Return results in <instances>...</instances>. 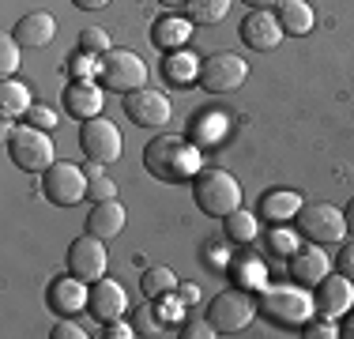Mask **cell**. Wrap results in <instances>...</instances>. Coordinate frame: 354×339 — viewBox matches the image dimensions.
Segmentation results:
<instances>
[{
    "instance_id": "1",
    "label": "cell",
    "mask_w": 354,
    "mask_h": 339,
    "mask_svg": "<svg viewBox=\"0 0 354 339\" xmlns=\"http://www.w3.org/2000/svg\"><path fill=\"white\" fill-rule=\"evenodd\" d=\"M143 170L162 185H177L189 181L200 174V147H192L189 140L174 132H162L143 147Z\"/></svg>"
},
{
    "instance_id": "2",
    "label": "cell",
    "mask_w": 354,
    "mask_h": 339,
    "mask_svg": "<svg viewBox=\"0 0 354 339\" xmlns=\"http://www.w3.org/2000/svg\"><path fill=\"white\" fill-rule=\"evenodd\" d=\"M192 200H196V208L204 211V215L226 219L230 211L241 208V185H238V177L226 174V170H200V174L192 177Z\"/></svg>"
},
{
    "instance_id": "3",
    "label": "cell",
    "mask_w": 354,
    "mask_h": 339,
    "mask_svg": "<svg viewBox=\"0 0 354 339\" xmlns=\"http://www.w3.org/2000/svg\"><path fill=\"white\" fill-rule=\"evenodd\" d=\"M4 140H8V158H12L19 170H27V174H41L46 166H53V140H49L46 129H35V125H19V129H12V125H4Z\"/></svg>"
},
{
    "instance_id": "4",
    "label": "cell",
    "mask_w": 354,
    "mask_h": 339,
    "mask_svg": "<svg viewBox=\"0 0 354 339\" xmlns=\"http://www.w3.org/2000/svg\"><path fill=\"white\" fill-rule=\"evenodd\" d=\"M257 317V298L241 286H226L223 294H215V302L207 305V320L218 336H234V332H245Z\"/></svg>"
},
{
    "instance_id": "5",
    "label": "cell",
    "mask_w": 354,
    "mask_h": 339,
    "mask_svg": "<svg viewBox=\"0 0 354 339\" xmlns=\"http://www.w3.org/2000/svg\"><path fill=\"white\" fill-rule=\"evenodd\" d=\"M87 185H91L87 170H80L75 163H64V158H57L53 166L41 170V192H46V200L53 208H75V203H83Z\"/></svg>"
},
{
    "instance_id": "6",
    "label": "cell",
    "mask_w": 354,
    "mask_h": 339,
    "mask_svg": "<svg viewBox=\"0 0 354 339\" xmlns=\"http://www.w3.org/2000/svg\"><path fill=\"white\" fill-rule=\"evenodd\" d=\"M98 80H102L106 91L129 95V91L147 87V64L132 49H109V53H102V61H98Z\"/></svg>"
},
{
    "instance_id": "7",
    "label": "cell",
    "mask_w": 354,
    "mask_h": 339,
    "mask_svg": "<svg viewBox=\"0 0 354 339\" xmlns=\"http://www.w3.org/2000/svg\"><path fill=\"white\" fill-rule=\"evenodd\" d=\"M245 75H249L245 57L223 49V53H212V57H204V61H200L196 83L207 91V95H234V91L245 83Z\"/></svg>"
},
{
    "instance_id": "8",
    "label": "cell",
    "mask_w": 354,
    "mask_h": 339,
    "mask_svg": "<svg viewBox=\"0 0 354 339\" xmlns=\"http://www.w3.org/2000/svg\"><path fill=\"white\" fill-rule=\"evenodd\" d=\"M294 226H298V234L306 237V241L313 245H339L343 237H347V219H343L339 208H332V203H313V208H301L298 215H294Z\"/></svg>"
},
{
    "instance_id": "9",
    "label": "cell",
    "mask_w": 354,
    "mask_h": 339,
    "mask_svg": "<svg viewBox=\"0 0 354 339\" xmlns=\"http://www.w3.org/2000/svg\"><path fill=\"white\" fill-rule=\"evenodd\" d=\"M80 147H83V155H87L91 163L109 166V163L121 158L124 140H121V129H117L113 121H106V117H91V121L80 125Z\"/></svg>"
},
{
    "instance_id": "10",
    "label": "cell",
    "mask_w": 354,
    "mask_h": 339,
    "mask_svg": "<svg viewBox=\"0 0 354 339\" xmlns=\"http://www.w3.org/2000/svg\"><path fill=\"white\" fill-rule=\"evenodd\" d=\"M109 268V253H106V241L95 234H83L68 245V271L83 283H98Z\"/></svg>"
},
{
    "instance_id": "11",
    "label": "cell",
    "mask_w": 354,
    "mask_h": 339,
    "mask_svg": "<svg viewBox=\"0 0 354 339\" xmlns=\"http://www.w3.org/2000/svg\"><path fill=\"white\" fill-rule=\"evenodd\" d=\"M124 113H129V121L140 125V129H162V125L170 121L174 106L162 91L140 87V91H129V95H124Z\"/></svg>"
},
{
    "instance_id": "12",
    "label": "cell",
    "mask_w": 354,
    "mask_h": 339,
    "mask_svg": "<svg viewBox=\"0 0 354 339\" xmlns=\"http://www.w3.org/2000/svg\"><path fill=\"white\" fill-rule=\"evenodd\" d=\"M313 309L320 313V317H347V313L354 309V279H347L343 271H328L324 279L313 286Z\"/></svg>"
},
{
    "instance_id": "13",
    "label": "cell",
    "mask_w": 354,
    "mask_h": 339,
    "mask_svg": "<svg viewBox=\"0 0 354 339\" xmlns=\"http://www.w3.org/2000/svg\"><path fill=\"white\" fill-rule=\"evenodd\" d=\"M283 38H286V30H283L279 15H272L268 8H249V15L241 19V42H245L249 49L268 53V49H275Z\"/></svg>"
},
{
    "instance_id": "14",
    "label": "cell",
    "mask_w": 354,
    "mask_h": 339,
    "mask_svg": "<svg viewBox=\"0 0 354 339\" xmlns=\"http://www.w3.org/2000/svg\"><path fill=\"white\" fill-rule=\"evenodd\" d=\"M328 271H332V257H328L324 245L306 241V245H298V249L290 253V275H294V283L317 286Z\"/></svg>"
},
{
    "instance_id": "15",
    "label": "cell",
    "mask_w": 354,
    "mask_h": 339,
    "mask_svg": "<svg viewBox=\"0 0 354 339\" xmlns=\"http://www.w3.org/2000/svg\"><path fill=\"white\" fill-rule=\"evenodd\" d=\"M46 298H49V309H53L57 317H75V313H83V305L91 302V283H83V279H75L68 271V275L49 283Z\"/></svg>"
},
{
    "instance_id": "16",
    "label": "cell",
    "mask_w": 354,
    "mask_h": 339,
    "mask_svg": "<svg viewBox=\"0 0 354 339\" xmlns=\"http://www.w3.org/2000/svg\"><path fill=\"white\" fill-rule=\"evenodd\" d=\"M91 317L109 324V320L124 317V309H129V294H124L121 283H113V279H98V283H91V302H87Z\"/></svg>"
},
{
    "instance_id": "17",
    "label": "cell",
    "mask_w": 354,
    "mask_h": 339,
    "mask_svg": "<svg viewBox=\"0 0 354 339\" xmlns=\"http://www.w3.org/2000/svg\"><path fill=\"white\" fill-rule=\"evenodd\" d=\"M102 102H106V91L91 80H72L68 91H64V109H68L75 121L102 117Z\"/></svg>"
},
{
    "instance_id": "18",
    "label": "cell",
    "mask_w": 354,
    "mask_h": 339,
    "mask_svg": "<svg viewBox=\"0 0 354 339\" xmlns=\"http://www.w3.org/2000/svg\"><path fill=\"white\" fill-rule=\"evenodd\" d=\"M309 302H313L309 294L283 286V291H268L264 294V313H272L275 320H283V324H294V320H306V313L313 309Z\"/></svg>"
},
{
    "instance_id": "19",
    "label": "cell",
    "mask_w": 354,
    "mask_h": 339,
    "mask_svg": "<svg viewBox=\"0 0 354 339\" xmlns=\"http://www.w3.org/2000/svg\"><path fill=\"white\" fill-rule=\"evenodd\" d=\"M12 34L19 38L23 49H46L57 38V19L49 12H27V15H19Z\"/></svg>"
},
{
    "instance_id": "20",
    "label": "cell",
    "mask_w": 354,
    "mask_h": 339,
    "mask_svg": "<svg viewBox=\"0 0 354 339\" xmlns=\"http://www.w3.org/2000/svg\"><path fill=\"white\" fill-rule=\"evenodd\" d=\"M301 208H306V203H301V192H294V189H268L257 203V211L275 226L294 223V215H298Z\"/></svg>"
},
{
    "instance_id": "21",
    "label": "cell",
    "mask_w": 354,
    "mask_h": 339,
    "mask_svg": "<svg viewBox=\"0 0 354 339\" xmlns=\"http://www.w3.org/2000/svg\"><path fill=\"white\" fill-rule=\"evenodd\" d=\"M124 208L113 200H98L95 208H91V215H87V234H95V237H102V241H113L117 234L124 230Z\"/></svg>"
},
{
    "instance_id": "22",
    "label": "cell",
    "mask_w": 354,
    "mask_h": 339,
    "mask_svg": "<svg viewBox=\"0 0 354 339\" xmlns=\"http://www.w3.org/2000/svg\"><path fill=\"white\" fill-rule=\"evenodd\" d=\"M192 34V19H181V15L166 12L162 19H155V27H151V42H155L158 49H166V53H174V49H181L185 42H189Z\"/></svg>"
},
{
    "instance_id": "23",
    "label": "cell",
    "mask_w": 354,
    "mask_h": 339,
    "mask_svg": "<svg viewBox=\"0 0 354 339\" xmlns=\"http://www.w3.org/2000/svg\"><path fill=\"white\" fill-rule=\"evenodd\" d=\"M30 106H35V98H30L27 83H19V80H4V83H0V117H4V121L27 117Z\"/></svg>"
},
{
    "instance_id": "24",
    "label": "cell",
    "mask_w": 354,
    "mask_h": 339,
    "mask_svg": "<svg viewBox=\"0 0 354 339\" xmlns=\"http://www.w3.org/2000/svg\"><path fill=\"white\" fill-rule=\"evenodd\" d=\"M279 23H283L286 34L306 38V34L313 30L317 15H313V8H309V0H283V4H279Z\"/></svg>"
},
{
    "instance_id": "25",
    "label": "cell",
    "mask_w": 354,
    "mask_h": 339,
    "mask_svg": "<svg viewBox=\"0 0 354 339\" xmlns=\"http://www.w3.org/2000/svg\"><path fill=\"white\" fill-rule=\"evenodd\" d=\"M162 75L174 83V87H189V83L200 75V57L185 53V49H174V53H166V61H162Z\"/></svg>"
},
{
    "instance_id": "26",
    "label": "cell",
    "mask_w": 354,
    "mask_h": 339,
    "mask_svg": "<svg viewBox=\"0 0 354 339\" xmlns=\"http://www.w3.org/2000/svg\"><path fill=\"white\" fill-rule=\"evenodd\" d=\"M223 234H226V241L230 245H249V241H257V234H260V219L252 215V211H230V215L223 219Z\"/></svg>"
},
{
    "instance_id": "27",
    "label": "cell",
    "mask_w": 354,
    "mask_h": 339,
    "mask_svg": "<svg viewBox=\"0 0 354 339\" xmlns=\"http://www.w3.org/2000/svg\"><path fill=\"white\" fill-rule=\"evenodd\" d=\"M140 291H143V298H166V294H174L177 291V275L170 268H162V264H155V268H147V271H140Z\"/></svg>"
},
{
    "instance_id": "28",
    "label": "cell",
    "mask_w": 354,
    "mask_h": 339,
    "mask_svg": "<svg viewBox=\"0 0 354 339\" xmlns=\"http://www.w3.org/2000/svg\"><path fill=\"white\" fill-rule=\"evenodd\" d=\"M189 19L200 23V27H215V23L226 19V12H230V0H189Z\"/></svg>"
},
{
    "instance_id": "29",
    "label": "cell",
    "mask_w": 354,
    "mask_h": 339,
    "mask_svg": "<svg viewBox=\"0 0 354 339\" xmlns=\"http://www.w3.org/2000/svg\"><path fill=\"white\" fill-rule=\"evenodd\" d=\"M189 136L200 143V151H204V143H212V140L223 136V117L218 113H196L192 125H189Z\"/></svg>"
},
{
    "instance_id": "30",
    "label": "cell",
    "mask_w": 354,
    "mask_h": 339,
    "mask_svg": "<svg viewBox=\"0 0 354 339\" xmlns=\"http://www.w3.org/2000/svg\"><path fill=\"white\" fill-rule=\"evenodd\" d=\"M19 38L15 34H4L0 38V72H4V80H12V72L19 68Z\"/></svg>"
},
{
    "instance_id": "31",
    "label": "cell",
    "mask_w": 354,
    "mask_h": 339,
    "mask_svg": "<svg viewBox=\"0 0 354 339\" xmlns=\"http://www.w3.org/2000/svg\"><path fill=\"white\" fill-rule=\"evenodd\" d=\"M80 49H83V53H95V57L109 53V34H106L102 27H91V30H83V34H80Z\"/></svg>"
},
{
    "instance_id": "32",
    "label": "cell",
    "mask_w": 354,
    "mask_h": 339,
    "mask_svg": "<svg viewBox=\"0 0 354 339\" xmlns=\"http://www.w3.org/2000/svg\"><path fill=\"white\" fill-rule=\"evenodd\" d=\"M27 125H35V129H46V132H53L57 125H61V117H57L49 106H41V102H35V106L27 109Z\"/></svg>"
},
{
    "instance_id": "33",
    "label": "cell",
    "mask_w": 354,
    "mask_h": 339,
    "mask_svg": "<svg viewBox=\"0 0 354 339\" xmlns=\"http://www.w3.org/2000/svg\"><path fill=\"white\" fill-rule=\"evenodd\" d=\"M218 332L212 328V320L207 317H189L181 324V339H215Z\"/></svg>"
},
{
    "instance_id": "34",
    "label": "cell",
    "mask_w": 354,
    "mask_h": 339,
    "mask_svg": "<svg viewBox=\"0 0 354 339\" xmlns=\"http://www.w3.org/2000/svg\"><path fill=\"white\" fill-rule=\"evenodd\" d=\"M87 196L91 200H113L117 196V181H109V177H102V174H98V177H91V185H87Z\"/></svg>"
},
{
    "instance_id": "35",
    "label": "cell",
    "mask_w": 354,
    "mask_h": 339,
    "mask_svg": "<svg viewBox=\"0 0 354 339\" xmlns=\"http://www.w3.org/2000/svg\"><path fill=\"white\" fill-rule=\"evenodd\" d=\"M301 336H306V339H335V336H339V328L332 324V317H320V320H309Z\"/></svg>"
},
{
    "instance_id": "36",
    "label": "cell",
    "mask_w": 354,
    "mask_h": 339,
    "mask_svg": "<svg viewBox=\"0 0 354 339\" xmlns=\"http://www.w3.org/2000/svg\"><path fill=\"white\" fill-rule=\"evenodd\" d=\"M49 336H53V339H83L87 332H83V324H75L72 317H61V320L53 324V332H49Z\"/></svg>"
},
{
    "instance_id": "37",
    "label": "cell",
    "mask_w": 354,
    "mask_h": 339,
    "mask_svg": "<svg viewBox=\"0 0 354 339\" xmlns=\"http://www.w3.org/2000/svg\"><path fill=\"white\" fill-rule=\"evenodd\" d=\"M91 68H95V53L80 49V57H72V75L75 80H91Z\"/></svg>"
},
{
    "instance_id": "38",
    "label": "cell",
    "mask_w": 354,
    "mask_h": 339,
    "mask_svg": "<svg viewBox=\"0 0 354 339\" xmlns=\"http://www.w3.org/2000/svg\"><path fill=\"white\" fill-rule=\"evenodd\" d=\"M335 268H339L347 279H354V241H343L339 257H335Z\"/></svg>"
},
{
    "instance_id": "39",
    "label": "cell",
    "mask_w": 354,
    "mask_h": 339,
    "mask_svg": "<svg viewBox=\"0 0 354 339\" xmlns=\"http://www.w3.org/2000/svg\"><path fill=\"white\" fill-rule=\"evenodd\" d=\"M272 249L279 253V257H290V253L298 249V241H294V234H286V230H275V234H272Z\"/></svg>"
},
{
    "instance_id": "40",
    "label": "cell",
    "mask_w": 354,
    "mask_h": 339,
    "mask_svg": "<svg viewBox=\"0 0 354 339\" xmlns=\"http://www.w3.org/2000/svg\"><path fill=\"white\" fill-rule=\"evenodd\" d=\"M132 336H136V328H132V324H124L121 317H117V320H109V324H106V332H102V339H132Z\"/></svg>"
},
{
    "instance_id": "41",
    "label": "cell",
    "mask_w": 354,
    "mask_h": 339,
    "mask_svg": "<svg viewBox=\"0 0 354 339\" xmlns=\"http://www.w3.org/2000/svg\"><path fill=\"white\" fill-rule=\"evenodd\" d=\"M177 298H181L185 305H196L200 302V286L196 283H177Z\"/></svg>"
},
{
    "instance_id": "42",
    "label": "cell",
    "mask_w": 354,
    "mask_h": 339,
    "mask_svg": "<svg viewBox=\"0 0 354 339\" xmlns=\"http://www.w3.org/2000/svg\"><path fill=\"white\" fill-rule=\"evenodd\" d=\"M75 8H83V12H98V8H106L109 0H72Z\"/></svg>"
},
{
    "instance_id": "43",
    "label": "cell",
    "mask_w": 354,
    "mask_h": 339,
    "mask_svg": "<svg viewBox=\"0 0 354 339\" xmlns=\"http://www.w3.org/2000/svg\"><path fill=\"white\" fill-rule=\"evenodd\" d=\"M241 4H249V8H268V12H272V8H279L283 0H241Z\"/></svg>"
},
{
    "instance_id": "44",
    "label": "cell",
    "mask_w": 354,
    "mask_h": 339,
    "mask_svg": "<svg viewBox=\"0 0 354 339\" xmlns=\"http://www.w3.org/2000/svg\"><path fill=\"white\" fill-rule=\"evenodd\" d=\"M339 336H347V339H354V309L347 313V320H343V328H339Z\"/></svg>"
},
{
    "instance_id": "45",
    "label": "cell",
    "mask_w": 354,
    "mask_h": 339,
    "mask_svg": "<svg viewBox=\"0 0 354 339\" xmlns=\"http://www.w3.org/2000/svg\"><path fill=\"white\" fill-rule=\"evenodd\" d=\"M343 219H347V234H354V196H351L347 208H343Z\"/></svg>"
},
{
    "instance_id": "46",
    "label": "cell",
    "mask_w": 354,
    "mask_h": 339,
    "mask_svg": "<svg viewBox=\"0 0 354 339\" xmlns=\"http://www.w3.org/2000/svg\"><path fill=\"white\" fill-rule=\"evenodd\" d=\"M162 8H181V4H189V0H158Z\"/></svg>"
}]
</instances>
